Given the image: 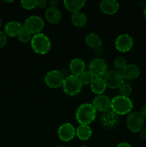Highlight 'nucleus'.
Wrapping results in <instances>:
<instances>
[{"label": "nucleus", "instance_id": "obj_5", "mask_svg": "<svg viewBox=\"0 0 146 147\" xmlns=\"http://www.w3.org/2000/svg\"><path fill=\"white\" fill-rule=\"evenodd\" d=\"M126 123L130 131L133 133H139L144 126L145 117L141 112H133L128 115Z\"/></svg>", "mask_w": 146, "mask_h": 147}, {"label": "nucleus", "instance_id": "obj_36", "mask_svg": "<svg viewBox=\"0 0 146 147\" xmlns=\"http://www.w3.org/2000/svg\"><path fill=\"white\" fill-rule=\"evenodd\" d=\"M143 14H144L145 17V19H146V5L145 6L144 9H143Z\"/></svg>", "mask_w": 146, "mask_h": 147}, {"label": "nucleus", "instance_id": "obj_3", "mask_svg": "<svg viewBox=\"0 0 146 147\" xmlns=\"http://www.w3.org/2000/svg\"><path fill=\"white\" fill-rule=\"evenodd\" d=\"M31 46L36 53L45 55L51 48V41L46 34L38 33L34 34L31 40Z\"/></svg>", "mask_w": 146, "mask_h": 147}, {"label": "nucleus", "instance_id": "obj_26", "mask_svg": "<svg viewBox=\"0 0 146 147\" xmlns=\"http://www.w3.org/2000/svg\"><path fill=\"white\" fill-rule=\"evenodd\" d=\"M113 65H114V67L116 70L122 72V70L127 65V62H126L125 59L123 58V57H117L114 60Z\"/></svg>", "mask_w": 146, "mask_h": 147}, {"label": "nucleus", "instance_id": "obj_33", "mask_svg": "<svg viewBox=\"0 0 146 147\" xmlns=\"http://www.w3.org/2000/svg\"><path fill=\"white\" fill-rule=\"evenodd\" d=\"M103 53H104V50H103V49L101 47L95 49V54L97 55L101 56V55H102Z\"/></svg>", "mask_w": 146, "mask_h": 147}, {"label": "nucleus", "instance_id": "obj_4", "mask_svg": "<svg viewBox=\"0 0 146 147\" xmlns=\"http://www.w3.org/2000/svg\"><path fill=\"white\" fill-rule=\"evenodd\" d=\"M62 87L63 90L66 94L74 96L81 91L82 84L80 82L78 76L70 75L65 78Z\"/></svg>", "mask_w": 146, "mask_h": 147}, {"label": "nucleus", "instance_id": "obj_11", "mask_svg": "<svg viewBox=\"0 0 146 147\" xmlns=\"http://www.w3.org/2000/svg\"><path fill=\"white\" fill-rule=\"evenodd\" d=\"M76 135V130L72 124L65 123L61 125L58 129V136L62 142H70L74 139Z\"/></svg>", "mask_w": 146, "mask_h": 147}, {"label": "nucleus", "instance_id": "obj_29", "mask_svg": "<svg viewBox=\"0 0 146 147\" xmlns=\"http://www.w3.org/2000/svg\"><path fill=\"white\" fill-rule=\"evenodd\" d=\"M7 42V35L4 32L0 31V49L3 48L5 47Z\"/></svg>", "mask_w": 146, "mask_h": 147}, {"label": "nucleus", "instance_id": "obj_18", "mask_svg": "<svg viewBox=\"0 0 146 147\" xmlns=\"http://www.w3.org/2000/svg\"><path fill=\"white\" fill-rule=\"evenodd\" d=\"M45 18L51 24H57L62 19V13L58 8L49 7L45 11Z\"/></svg>", "mask_w": 146, "mask_h": 147}, {"label": "nucleus", "instance_id": "obj_28", "mask_svg": "<svg viewBox=\"0 0 146 147\" xmlns=\"http://www.w3.org/2000/svg\"><path fill=\"white\" fill-rule=\"evenodd\" d=\"M21 4L24 9H32L37 7V0H22L21 1Z\"/></svg>", "mask_w": 146, "mask_h": 147}, {"label": "nucleus", "instance_id": "obj_24", "mask_svg": "<svg viewBox=\"0 0 146 147\" xmlns=\"http://www.w3.org/2000/svg\"><path fill=\"white\" fill-rule=\"evenodd\" d=\"M80 82L82 85H90L94 79L95 78L94 76L90 73L89 70L87 71H84L80 76H78Z\"/></svg>", "mask_w": 146, "mask_h": 147}, {"label": "nucleus", "instance_id": "obj_35", "mask_svg": "<svg viewBox=\"0 0 146 147\" xmlns=\"http://www.w3.org/2000/svg\"><path fill=\"white\" fill-rule=\"evenodd\" d=\"M141 113H142V114L144 116V117L145 118L146 117V104L145 105V106L143 107V109H142Z\"/></svg>", "mask_w": 146, "mask_h": 147}, {"label": "nucleus", "instance_id": "obj_37", "mask_svg": "<svg viewBox=\"0 0 146 147\" xmlns=\"http://www.w3.org/2000/svg\"><path fill=\"white\" fill-rule=\"evenodd\" d=\"M1 18H0V28H1Z\"/></svg>", "mask_w": 146, "mask_h": 147}, {"label": "nucleus", "instance_id": "obj_31", "mask_svg": "<svg viewBox=\"0 0 146 147\" xmlns=\"http://www.w3.org/2000/svg\"><path fill=\"white\" fill-rule=\"evenodd\" d=\"M47 2L46 0H40L37 1V7H39L41 9H44L47 7Z\"/></svg>", "mask_w": 146, "mask_h": 147}, {"label": "nucleus", "instance_id": "obj_30", "mask_svg": "<svg viewBox=\"0 0 146 147\" xmlns=\"http://www.w3.org/2000/svg\"><path fill=\"white\" fill-rule=\"evenodd\" d=\"M139 136L143 140H146V128H143L139 131Z\"/></svg>", "mask_w": 146, "mask_h": 147}, {"label": "nucleus", "instance_id": "obj_27", "mask_svg": "<svg viewBox=\"0 0 146 147\" xmlns=\"http://www.w3.org/2000/svg\"><path fill=\"white\" fill-rule=\"evenodd\" d=\"M18 37L19 41L23 43H27L28 42L31 41V38H32L31 33L29 31H27V30H25L24 28H23L21 32L19 33V34L18 35Z\"/></svg>", "mask_w": 146, "mask_h": 147}, {"label": "nucleus", "instance_id": "obj_39", "mask_svg": "<svg viewBox=\"0 0 146 147\" xmlns=\"http://www.w3.org/2000/svg\"><path fill=\"white\" fill-rule=\"evenodd\" d=\"M56 147H65V146H56Z\"/></svg>", "mask_w": 146, "mask_h": 147}, {"label": "nucleus", "instance_id": "obj_8", "mask_svg": "<svg viewBox=\"0 0 146 147\" xmlns=\"http://www.w3.org/2000/svg\"><path fill=\"white\" fill-rule=\"evenodd\" d=\"M65 77L59 70H51L46 74L44 82L47 86L52 88H57L62 86Z\"/></svg>", "mask_w": 146, "mask_h": 147}, {"label": "nucleus", "instance_id": "obj_7", "mask_svg": "<svg viewBox=\"0 0 146 147\" xmlns=\"http://www.w3.org/2000/svg\"><path fill=\"white\" fill-rule=\"evenodd\" d=\"M23 27L31 34H38L44 28V20L39 16H31L25 20Z\"/></svg>", "mask_w": 146, "mask_h": 147}, {"label": "nucleus", "instance_id": "obj_21", "mask_svg": "<svg viewBox=\"0 0 146 147\" xmlns=\"http://www.w3.org/2000/svg\"><path fill=\"white\" fill-rule=\"evenodd\" d=\"M64 5L65 8L68 11L74 13L80 11L84 5H85V1L84 0H67L64 1Z\"/></svg>", "mask_w": 146, "mask_h": 147}, {"label": "nucleus", "instance_id": "obj_15", "mask_svg": "<svg viewBox=\"0 0 146 147\" xmlns=\"http://www.w3.org/2000/svg\"><path fill=\"white\" fill-rule=\"evenodd\" d=\"M23 28L24 27L19 22L11 21L7 23V24L5 25L4 32H5L6 35L14 37L18 36L21 30H23Z\"/></svg>", "mask_w": 146, "mask_h": 147}, {"label": "nucleus", "instance_id": "obj_19", "mask_svg": "<svg viewBox=\"0 0 146 147\" xmlns=\"http://www.w3.org/2000/svg\"><path fill=\"white\" fill-rule=\"evenodd\" d=\"M106 88L107 86L102 78H95L92 83L90 84V88L92 91L98 96L102 95V93L105 91Z\"/></svg>", "mask_w": 146, "mask_h": 147}, {"label": "nucleus", "instance_id": "obj_13", "mask_svg": "<svg viewBox=\"0 0 146 147\" xmlns=\"http://www.w3.org/2000/svg\"><path fill=\"white\" fill-rule=\"evenodd\" d=\"M101 124L103 127L108 129H114L119 123V118L116 113L112 111H106L101 116L100 119Z\"/></svg>", "mask_w": 146, "mask_h": 147}, {"label": "nucleus", "instance_id": "obj_6", "mask_svg": "<svg viewBox=\"0 0 146 147\" xmlns=\"http://www.w3.org/2000/svg\"><path fill=\"white\" fill-rule=\"evenodd\" d=\"M107 87L111 89L119 88L124 83V78L120 71L116 70L107 72L103 77Z\"/></svg>", "mask_w": 146, "mask_h": 147}, {"label": "nucleus", "instance_id": "obj_10", "mask_svg": "<svg viewBox=\"0 0 146 147\" xmlns=\"http://www.w3.org/2000/svg\"><path fill=\"white\" fill-rule=\"evenodd\" d=\"M133 46V40L129 34H122L115 40V47L119 52L126 53L131 50Z\"/></svg>", "mask_w": 146, "mask_h": 147}, {"label": "nucleus", "instance_id": "obj_22", "mask_svg": "<svg viewBox=\"0 0 146 147\" xmlns=\"http://www.w3.org/2000/svg\"><path fill=\"white\" fill-rule=\"evenodd\" d=\"M76 135L80 140L87 141L91 137L92 129L88 125H80L76 129Z\"/></svg>", "mask_w": 146, "mask_h": 147}, {"label": "nucleus", "instance_id": "obj_25", "mask_svg": "<svg viewBox=\"0 0 146 147\" xmlns=\"http://www.w3.org/2000/svg\"><path fill=\"white\" fill-rule=\"evenodd\" d=\"M132 91H133L132 86L129 83H123V85L119 88V92H120V96H124V97L128 98L132 93Z\"/></svg>", "mask_w": 146, "mask_h": 147}, {"label": "nucleus", "instance_id": "obj_20", "mask_svg": "<svg viewBox=\"0 0 146 147\" xmlns=\"http://www.w3.org/2000/svg\"><path fill=\"white\" fill-rule=\"evenodd\" d=\"M85 42L88 47L90 48L97 49L98 47H100L102 43L101 37L96 33H90L87 34L85 37Z\"/></svg>", "mask_w": 146, "mask_h": 147}, {"label": "nucleus", "instance_id": "obj_16", "mask_svg": "<svg viewBox=\"0 0 146 147\" xmlns=\"http://www.w3.org/2000/svg\"><path fill=\"white\" fill-rule=\"evenodd\" d=\"M121 73L124 79L129 80H134L140 76V69L136 65L128 64L125 67Z\"/></svg>", "mask_w": 146, "mask_h": 147}, {"label": "nucleus", "instance_id": "obj_2", "mask_svg": "<svg viewBox=\"0 0 146 147\" xmlns=\"http://www.w3.org/2000/svg\"><path fill=\"white\" fill-rule=\"evenodd\" d=\"M133 108V102L129 98L124 97L120 95L112 99L111 109L117 116L128 114L130 113Z\"/></svg>", "mask_w": 146, "mask_h": 147}, {"label": "nucleus", "instance_id": "obj_12", "mask_svg": "<svg viewBox=\"0 0 146 147\" xmlns=\"http://www.w3.org/2000/svg\"><path fill=\"white\" fill-rule=\"evenodd\" d=\"M111 101L112 100L107 96L104 95H100L94 98L92 101V106H94L96 111H99L101 112L108 111L110 109H111Z\"/></svg>", "mask_w": 146, "mask_h": 147}, {"label": "nucleus", "instance_id": "obj_32", "mask_svg": "<svg viewBox=\"0 0 146 147\" xmlns=\"http://www.w3.org/2000/svg\"><path fill=\"white\" fill-rule=\"evenodd\" d=\"M50 4V7H53V8H57L60 4V1L59 0H51L49 2Z\"/></svg>", "mask_w": 146, "mask_h": 147}, {"label": "nucleus", "instance_id": "obj_23", "mask_svg": "<svg viewBox=\"0 0 146 147\" xmlns=\"http://www.w3.org/2000/svg\"><path fill=\"white\" fill-rule=\"evenodd\" d=\"M71 20L74 26L78 27H83L87 23V17L85 14L80 11L72 13L71 15Z\"/></svg>", "mask_w": 146, "mask_h": 147}, {"label": "nucleus", "instance_id": "obj_9", "mask_svg": "<svg viewBox=\"0 0 146 147\" xmlns=\"http://www.w3.org/2000/svg\"><path fill=\"white\" fill-rule=\"evenodd\" d=\"M107 70L105 61L101 58H95L90 62L89 65V71L94 76V78H102Z\"/></svg>", "mask_w": 146, "mask_h": 147}, {"label": "nucleus", "instance_id": "obj_14", "mask_svg": "<svg viewBox=\"0 0 146 147\" xmlns=\"http://www.w3.org/2000/svg\"><path fill=\"white\" fill-rule=\"evenodd\" d=\"M100 8L104 14L111 15L118 11L120 4L116 0H103L100 3Z\"/></svg>", "mask_w": 146, "mask_h": 147}, {"label": "nucleus", "instance_id": "obj_1", "mask_svg": "<svg viewBox=\"0 0 146 147\" xmlns=\"http://www.w3.org/2000/svg\"><path fill=\"white\" fill-rule=\"evenodd\" d=\"M97 111L92 104L84 103L80 105L76 111L75 118L80 125H89L96 118Z\"/></svg>", "mask_w": 146, "mask_h": 147}, {"label": "nucleus", "instance_id": "obj_17", "mask_svg": "<svg viewBox=\"0 0 146 147\" xmlns=\"http://www.w3.org/2000/svg\"><path fill=\"white\" fill-rule=\"evenodd\" d=\"M85 69V63L80 58H74L70 63V70L72 75L79 76L82 74Z\"/></svg>", "mask_w": 146, "mask_h": 147}, {"label": "nucleus", "instance_id": "obj_38", "mask_svg": "<svg viewBox=\"0 0 146 147\" xmlns=\"http://www.w3.org/2000/svg\"><path fill=\"white\" fill-rule=\"evenodd\" d=\"M80 147H88V146H85V145H83V146H80Z\"/></svg>", "mask_w": 146, "mask_h": 147}, {"label": "nucleus", "instance_id": "obj_34", "mask_svg": "<svg viewBox=\"0 0 146 147\" xmlns=\"http://www.w3.org/2000/svg\"><path fill=\"white\" fill-rule=\"evenodd\" d=\"M117 147H132V146L129 144L128 143H126V142H122V143L119 144Z\"/></svg>", "mask_w": 146, "mask_h": 147}]
</instances>
